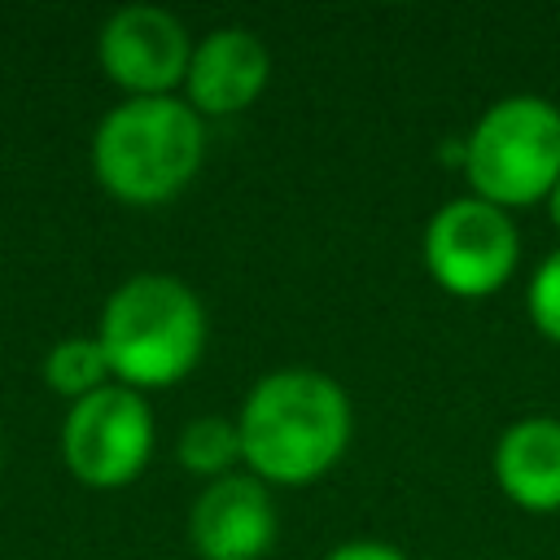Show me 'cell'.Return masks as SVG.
<instances>
[{
	"label": "cell",
	"instance_id": "cell-1",
	"mask_svg": "<svg viewBox=\"0 0 560 560\" xmlns=\"http://www.w3.org/2000/svg\"><path fill=\"white\" fill-rule=\"evenodd\" d=\"M241 464L267 486L328 477L354 438V407L341 381L319 368L262 372L236 411Z\"/></svg>",
	"mask_w": 560,
	"mask_h": 560
},
{
	"label": "cell",
	"instance_id": "cell-2",
	"mask_svg": "<svg viewBox=\"0 0 560 560\" xmlns=\"http://www.w3.org/2000/svg\"><path fill=\"white\" fill-rule=\"evenodd\" d=\"M206 306L171 271L127 276L101 306L96 341L118 385L149 394L179 385L206 354Z\"/></svg>",
	"mask_w": 560,
	"mask_h": 560
},
{
	"label": "cell",
	"instance_id": "cell-3",
	"mask_svg": "<svg viewBox=\"0 0 560 560\" xmlns=\"http://www.w3.org/2000/svg\"><path fill=\"white\" fill-rule=\"evenodd\" d=\"M206 162V118L184 96H127L92 131V175L122 206L179 197Z\"/></svg>",
	"mask_w": 560,
	"mask_h": 560
},
{
	"label": "cell",
	"instance_id": "cell-4",
	"mask_svg": "<svg viewBox=\"0 0 560 560\" xmlns=\"http://www.w3.org/2000/svg\"><path fill=\"white\" fill-rule=\"evenodd\" d=\"M459 149L472 197L508 214L538 206L560 179V105L534 92L499 96L477 114Z\"/></svg>",
	"mask_w": 560,
	"mask_h": 560
},
{
	"label": "cell",
	"instance_id": "cell-5",
	"mask_svg": "<svg viewBox=\"0 0 560 560\" xmlns=\"http://www.w3.org/2000/svg\"><path fill=\"white\" fill-rule=\"evenodd\" d=\"M420 258L429 280L459 298V302H481L499 293L516 267H521V232L516 219L472 192L442 201L420 236Z\"/></svg>",
	"mask_w": 560,
	"mask_h": 560
},
{
	"label": "cell",
	"instance_id": "cell-6",
	"mask_svg": "<svg viewBox=\"0 0 560 560\" xmlns=\"http://www.w3.org/2000/svg\"><path fill=\"white\" fill-rule=\"evenodd\" d=\"M153 438L158 429L149 398L114 381L70 402L61 420V459L74 481L92 490H122L149 468Z\"/></svg>",
	"mask_w": 560,
	"mask_h": 560
},
{
	"label": "cell",
	"instance_id": "cell-7",
	"mask_svg": "<svg viewBox=\"0 0 560 560\" xmlns=\"http://www.w3.org/2000/svg\"><path fill=\"white\" fill-rule=\"evenodd\" d=\"M192 57L188 26L158 4H127L101 22L96 61L105 79L127 96H175Z\"/></svg>",
	"mask_w": 560,
	"mask_h": 560
},
{
	"label": "cell",
	"instance_id": "cell-8",
	"mask_svg": "<svg viewBox=\"0 0 560 560\" xmlns=\"http://www.w3.org/2000/svg\"><path fill=\"white\" fill-rule=\"evenodd\" d=\"M280 534L271 486L254 472L206 481L188 508V542L201 560H262Z\"/></svg>",
	"mask_w": 560,
	"mask_h": 560
},
{
	"label": "cell",
	"instance_id": "cell-9",
	"mask_svg": "<svg viewBox=\"0 0 560 560\" xmlns=\"http://www.w3.org/2000/svg\"><path fill=\"white\" fill-rule=\"evenodd\" d=\"M267 79H271V52L262 35H254L249 26H214L201 39H192L184 101L201 118H232L262 96Z\"/></svg>",
	"mask_w": 560,
	"mask_h": 560
},
{
	"label": "cell",
	"instance_id": "cell-10",
	"mask_svg": "<svg viewBox=\"0 0 560 560\" xmlns=\"http://www.w3.org/2000/svg\"><path fill=\"white\" fill-rule=\"evenodd\" d=\"M494 486L521 512L547 516L560 512V420L556 416H521L512 420L490 455Z\"/></svg>",
	"mask_w": 560,
	"mask_h": 560
},
{
	"label": "cell",
	"instance_id": "cell-11",
	"mask_svg": "<svg viewBox=\"0 0 560 560\" xmlns=\"http://www.w3.org/2000/svg\"><path fill=\"white\" fill-rule=\"evenodd\" d=\"M44 385L57 398H70V402L114 385V372H109V359H105L96 332H79V337L52 341V350L44 354Z\"/></svg>",
	"mask_w": 560,
	"mask_h": 560
},
{
	"label": "cell",
	"instance_id": "cell-12",
	"mask_svg": "<svg viewBox=\"0 0 560 560\" xmlns=\"http://www.w3.org/2000/svg\"><path fill=\"white\" fill-rule=\"evenodd\" d=\"M175 459L184 472L219 481L228 472H236L241 464V433H236V416H197L184 424L179 442H175Z\"/></svg>",
	"mask_w": 560,
	"mask_h": 560
},
{
	"label": "cell",
	"instance_id": "cell-13",
	"mask_svg": "<svg viewBox=\"0 0 560 560\" xmlns=\"http://www.w3.org/2000/svg\"><path fill=\"white\" fill-rule=\"evenodd\" d=\"M525 315H529L538 337L560 346V249H551L534 267L529 284H525Z\"/></svg>",
	"mask_w": 560,
	"mask_h": 560
},
{
	"label": "cell",
	"instance_id": "cell-14",
	"mask_svg": "<svg viewBox=\"0 0 560 560\" xmlns=\"http://www.w3.org/2000/svg\"><path fill=\"white\" fill-rule=\"evenodd\" d=\"M324 560H411V556L381 538H350V542H337Z\"/></svg>",
	"mask_w": 560,
	"mask_h": 560
},
{
	"label": "cell",
	"instance_id": "cell-15",
	"mask_svg": "<svg viewBox=\"0 0 560 560\" xmlns=\"http://www.w3.org/2000/svg\"><path fill=\"white\" fill-rule=\"evenodd\" d=\"M542 206H547V219H551V228L560 232V179H556V188L547 192V201H542Z\"/></svg>",
	"mask_w": 560,
	"mask_h": 560
},
{
	"label": "cell",
	"instance_id": "cell-16",
	"mask_svg": "<svg viewBox=\"0 0 560 560\" xmlns=\"http://www.w3.org/2000/svg\"><path fill=\"white\" fill-rule=\"evenodd\" d=\"M0 455H4V442H0Z\"/></svg>",
	"mask_w": 560,
	"mask_h": 560
}]
</instances>
